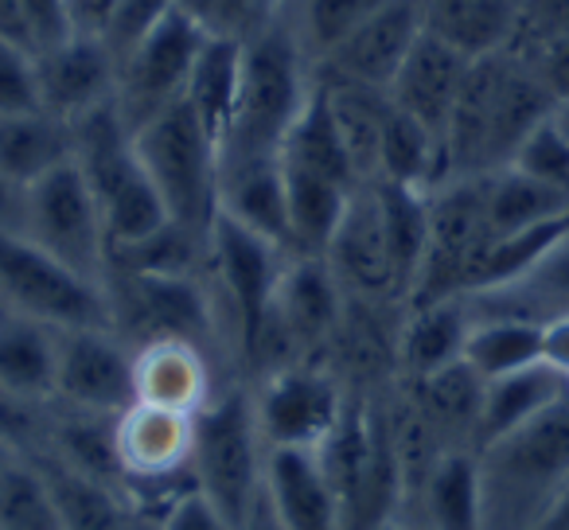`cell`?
<instances>
[{
	"instance_id": "cell-1",
	"label": "cell",
	"mask_w": 569,
	"mask_h": 530,
	"mask_svg": "<svg viewBox=\"0 0 569 530\" xmlns=\"http://www.w3.org/2000/svg\"><path fill=\"white\" fill-rule=\"evenodd\" d=\"M476 452L483 530H535L569 491V394L530 426Z\"/></svg>"
},
{
	"instance_id": "cell-2",
	"label": "cell",
	"mask_w": 569,
	"mask_h": 530,
	"mask_svg": "<svg viewBox=\"0 0 569 530\" xmlns=\"http://www.w3.org/2000/svg\"><path fill=\"white\" fill-rule=\"evenodd\" d=\"M242 43V94H238L234 126L222 144V164L281 157L284 137L317 87L309 79V56H305L293 24L273 20Z\"/></svg>"
},
{
	"instance_id": "cell-3",
	"label": "cell",
	"mask_w": 569,
	"mask_h": 530,
	"mask_svg": "<svg viewBox=\"0 0 569 530\" xmlns=\"http://www.w3.org/2000/svg\"><path fill=\"white\" fill-rule=\"evenodd\" d=\"M71 129L74 164L82 168V176H87L90 191L98 199L110 250L164 227L168 207L160 199V191L152 188L141 157H137L133 133H129L118 102H106L98 110L82 113V118L71 121Z\"/></svg>"
},
{
	"instance_id": "cell-4",
	"label": "cell",
	"mask_w": 569,
	"mask_h": 530,
	"mask_svg": "<svg viewBox=\"0 0 569 530\" xmlns=\"http://www.w3.org/2000/svg\"><path fill=\"white\" fill-rule=\"evenodd\" d=\"M133 149L149 172L152 188L168 207V219L207 238L219 214V172L222 149L211 141L188 102L168 106L133 133Z\"/></svg>"
},
{
	"instance_id": "cell-5",
	"label": "cell",
	"mask_w": 569,
	"mask_h": 530,
	"mask_svg": "<svg viewBox=\"0 0 569 530\" xmlns=\"http://www.w3.org/2000/svg\"><path fill=\"white\" fill-rule=\"evenodd\" d=\"M191 483L234 522L246 527L266 488V441L253 418V394H214L196 413L191 437Z\"/></svg>"
},
{
	"instance_id": "cell-6",
	"label": "cell",
	"mask_w": 569,
	"mask_h": 530,
	"mask_svg": "<svg viewBox=\"0 0 569 530\" xmlns=\"http://www.w3.org/2000/svg\"><path fill=\"white\" fill-rule=\"evenodd\" d=\"M0 304L32 320L71 328H113V304L106 281L71 270L67 261L36 246L24 230L0 222Z\"/></svg>"
},
{
	"instance_id": "cell-7",
	"label": "cell",
	"mask_w": 569,
	"mask_h": 530,
	"mask_svg": "<svg viewBox=\"0 0 569 530\" xmlns=\"http://www.w3.org/2000/svg\"><path fill=\"white\" fill-rule=\"evenodd\" d=\"M36 246L56 253L71 270L106 281L110 266V238L98 211V199L90 191L87 176L74 160L51 168L36 183L20 191V227Z\"/></svg>"
},
{
	"instance_id": "cell-8",
	"label": "cell",
	"mask_w": 569,
	"mask_h": 530,
	"mask_svg": "<svg viewBox=\"0 0 569 530\" xmlns=\"http://www.w3.org/2000/svg\"><path fill=\"white\" fill-rule=\"evenodd\" d=\"M207 36H211V28L196 12L176 4L118 59V94H113V102H118L129 133H137L144 121H152L168 106L180 102Z\"/></svg>"
},
{
	"instance_id": "cell-9",
	"label": "cell",
	"mask_w": 569,
	"mask_h": 530,
	"mask_svg": "<svg viewBox=\"0 0 569 530\" xmlns=\"http://www.w3.org/2000/svg\"><path fill=\"white\" fill-rule=\"evenodd\" d=\"M488 242V176H457L429 191V250L410 304L465 297L468 273Z\"/></svg>"
},
{
	"instance_id": "cell-10",
	"label": "cell",
	"mask_w": 569,
	"mask_h": 530,
	"mask_svg": "<svg viewBox=\"0 0 569 530\" xmlns=\"http://www.w3.org/2000/svg\"><path fill=\"white\" fill-rule=\"evenodd\" d=\"M284 261H289V250L277 246L273 238L242 227V222L222 211L214 214L211 230H207V266H211L214 281H219L222 301L234 312L246 356L253 351V343H258L261 328L269 320Z\"/></svg>"
},
{
	"instance_id": "cell-11",
	"label": "cell",
	"mask_w": 569,
	"mask_h": 530,
	"mask_svg": "<svg viewBox=\"0 0 569 530\" xmlns=\"http://www.w3.org/2000/svg\"><path fill=\"white\" fill-rule=\"evenodd\" d=\"M348 410L340 379L325 367L293 363L269 371L261 390L253 394L266 449H320Z\"/></svg>"
},
{
	"instance_id": "cell-12",
	"label": "cell",
	"mask_w": 569,
	"mask_h": 530,
	"mask_svg": "<svg viewBox=\"0 0 569 530\" xmlns=\"http://www.w3.org/2000/svg\"><path fill=\"white\" fill-rule=\"evenodd\" d=\"M110 304L113 332L121 340L137 336V348L157 340H183L203 348L207 336L214 332V304L199 278L118 273V289H110Z\"/></svg>"
},
{
	"instance_id": "cell-13",
	"label": "cell",
	"mask_w": 569,
	"mask_h": 530,
	"mask_svg": "<svg viewBox=\"0 0 569 530\" xmlns=\"http://www.w3.org/2000/svg\"><path fill=\"white\" fill-rule=\"evenodd\" d=\"M56 402L67 410L121 418L137 406V351L113 328L59 332Z\"/></svg>"
},
{
	"instance_id": "cell-14",
	"label": "cell",
	"mask_w": 569,
	"mask_h": 530,
	"mask_svg": "<svg viewBox=\"0 0 569 530\" xmlns=\"http://www.w3.org/2000/svg\"><path fill=\"white\" fill-rule=\"evenodd\" d=\"M426 32V12L421 0H390L387 9L375 12L356 36L340 43L332 56L325 59V74L340 82H356L367 90H382L387 94L390 82L398 79L406 56Z\"/></svg>"
},
{
	"instance_id": "cell-15",
	"label": "cell",
	"mask_w": 569,
	"mask_h": 530,
	"mask_svg": "<svg viewBox=\"0 0 569 530\" xmlns=\"http://www.w3.org/2000/svg\"><path fill=\"white\" fill-rule=\"evenodd\" d=\"M40 106L63 121H74L118 94V56L102 36L74 32L59 48L36 56Z\"/></svg>"
},
{
	"instance_id": "cell-16",
	"label": "cell",
	"mask_w": 569,
	"mask_h": 530,
	"mask_svg": "<svg viewBox=\"0 0 569 530\" xmlns=\"http://www.w3.org/2000/svg\"><path fill=\"white\" fill-rule=\"evenodd\" d=\"M325 258L348 297H359V301L402 297L398 293L395 261H390L379 199H375L371 183H363V188L351 196V203H348V211H343L340 227H336L332 242H328Z\"/></svg>"
},
{
	"instance_id": "cell-17",
	"label": "cell",
	"mask_w": 569,
	"mask_h": 530,
	"mask_svg": "<svg viewBox=\"0 0 569 530\" xmlns=\"http://www.w3.org/2000/svg\"><path fill=\"white\" fill-rule=\"evenodd\" d=\"M191 437L196 413L160 410V406H129L118 418V457L126 468V491L133 483H160L191 476Z\"/></svg>"
},
{
	"instance_id": "cell-18",
	"label": "cell",
	"mask_w": 569,
	"mask_h": 530,
	"mask_svg": "<svg viewBox=\"0 0 569 530\" xmlns=\"http://www.w3.org/2000/svg\"><path fill=\"white\" fill-rule=\"evenodd\" d=\"M266 499L284 530H348L317 449H266Z\"/></svg>"
},
{
	"instance_id": "cell-19",
	"label": "cell",
	"mask_w": 569,
	"mask_h": 530,
	"mask_svg": "<svg viewBox=\"0 0 569 530\" xmlns=\"http://www.w3.org/2000/svg\"><path fill=\"white\" fill-rule=\"evenodd\" d=\"M472 59L460 56L457 48H449L437 36L421 32V40L413 43V51L406 56L398 79L390 82V102L398 110H406L410 118H418L421 126H429L445 144V126L452 118V106L460 98V87L468 79Z\"/></svg>"
},
{
	"instance_id": "cell-20",
	"label": "cell",
	"mask_w": 569,
	"mask_h": 530,
	"mask_svg": "<svg viewBox=\"0 0 569 530\" xmlns=\"http://www.w3.org/2000/svg\"><path fill=\"white\" fill-rule=\"evenodd\" d=\"M59 328L0 304V394L20 406L56 402Z\"/></svg>"
},
{
	"instance_id": "cell-21",
	"label": "cell",
	"mask_w": 569,
	"mask_h": 530,
	"mask_svg": "<svg viewBox=\"0 0 569 530\" xmlns=\"http://www.w3.org/2000/svg\"><path fill=\"white\" fill-rule=\"evenodd\" d=\"M472 304L468 297H445V301L410 304V317L402 320L395 340L398 367L410 382H421L429 374L465 359V343L472 332Z\"/></svg>"
},
{
	"instance_id": "cell-22",
	"label": "cell",
	"mask_w": 569,
	"mask_h": 530,
	"mask_svg": "<svg viewBox=\"0 0 569 530\" xmlns=\"http://www.w3.org/2000/svg\"><path fill=\"white\" fill-rule=\"evenodd\" d=\"M214 398L203 348L183 340H157L137 348V402L176 413H199Z\"/></svg>"
},
{
	"instance_id": "cell-23",
	"label": "cell",
	"mask_w": 569,
	"mask_h": 530,
	"mask_svg": "<svg viewBox=\"0 0 569 530\" xmlns=\"http://www.w3.org/2000/svg\"><path fill=\"white\" fill-rule=\"evenodd\" d=\"M527 0H421L426 32L468 59L503 56L515 48Z\"/></svg>"
},
{
	"instance_id": "cell-24",
	"label": "cell",
	"mask_w": 569,
	"mask_h": 530,
	"mask_svg": "<svg viewBox=\"0 0 569 530\" xmlns=\"http://www.w3.org/2000/svg\"><path fill=\"white\" fill-rule=\"evenodd\" d=\"M418 519H406L426 530H483V491H480V452L445 449L429 480L413 499ZM402 527V522H398Z\"/></svg>"
},
{
	"instance_id": "cell-25",
	"label": "cell",
	"mask_w": 569,
	"mask_h": 530,
	"mask_svg": "<svg viewBox=\"0 0 569 530\" xmlns=\"http://www.w3.org/2000/svg\"><path fill=\"white\" fill-rule=\"evenodd\" d=\"M242 59L246 43L234 36L211 32L199 51L196 67H191L188 90H183V102L199 118V126L211 133V141L227 144L230 126H234L238 113V94H242Z\"/></svg>"
},
{
	"instance_id": "cell-26",
	"label": "cell",
	"mask_w": 569,
	"mask_h": 530,
	"mask_svg": "<svg viewBox=\"0 0 569 530\" xmlns=\"http://www.w3.org/2000/svg\"><path fill=\"white\" fill-rule=\"evenodd\" d=\"M566 394H569V379L561 371H553L550 363H535L515 374H503V379H491L488 387H483L476 449H483V444L530 426L538 413L558 406Z\"/></svg>"
},
{
	"instance_id": "cell-27",
	"label": "cell",
	"mask_w": 569,
	"mask_h": 530,
	"mask_svg": "<svg viewBox=\"0 0 569 530\" xmlns=\"http://www.w3.org/2000/svg\"><path fill=\"white\" fill-rule=\"evenodd\" d=\"M74 160V129L71 121L48 110L4 113L0 118V176L17 191L48 176L51 168Z\"/></svg>"
},
{
	"instance_id": "cell-28",
	"label": "cell",
	"mask_w": 569,
	"mask_h": 530,
	"mask_svg": "<svg viewBox=\"0 0 569 530\" xmlns=\"http://www.w3.org/2000/svg\"><path fill=\"white\" fill-rule=\"evenodd\" d=\"M219 211L238 219L242 227L273 238L293 253L289 242V211H284L281 157L250 160V164H222L219 172Z\"/></svg>"
},
{
	"instance_id": "cell-29",
	"label": "cell",
	"mask_w": 569,
	"mask_h": 530,
	"mask_svg": "<svg viewBox=\"0 0 569 530\" xmlns=\"http://www.w3.org/2000/svg\"><path fill=\"white\" fill-rule=\"evenodd\" d=\"M472 304V301H468ZM472 332L465 343V363L483 382L515 374L522 367L546 363L542 359V320L515 317V312H472Z\"/></svg>"
},
{
	"instance_id": "cell-30",
	"label": "cell",
	"mask_w": 569,
	"mask_h": 530,
	"mask_svg": "<svg viewBox=\"0 0 569 530\" xmlns=\"http://www.w3.org/2000/svg\"><path fill=\"white\" fill-rule=\"evenodd\" d=\"M483 387L488 382L460 359L429 379L413 382V402L429 418V426L441 433L449 449H476V426H480Z\"/></svg>"
},
{
	"instance_id": "cell-31",
	"label": "cell",
	"mask_w": 569,
	"mask_h": 530,
	"mask_svg": "<svg viewBox=\"0 0 569 530\" xmlns=\"http://www.w3.org/2000/svg\"><path fill=\"white\" fill-rule=\"evenodd\" d=\"M379 180L402 183V188L433 191L437 183L449 180L445 168V144L429 126L410 118L390 102L387 121H382V141H379Z\"/></svg>"
},
{
	"instance_id": "cell-32",
	"label": "cell",
	"mask_w": 569,
	"mask_h": 530,
	"mask_svg": "<svg viewBox=\"0 0 569 530\" xmlns=\"http://www.w3.org/2000/svg\"><path fill=\"white\" fill-rule=\"evenodd\" d=\"M375 199H379L382 214V234H387V250L395 261L398 293L410 301L413 281L421 273V261L429 250V191L402 188V183L375 180Z\"/></svg>"
},
{
	"instance_id": "cell-33",
	"label": "cell",
	"mask_w": 569,
	"mask_h": 530,
	"mask_svg": "<svg viewBox=\"0 0 569 530\" xmlns=\"http://www.w3.org/2000/svg\"><path fill=\"white\" fill-rule=\"evenodd\" d=\"M40 468L51 483L63 530H126L133 522L126 488H113V483H102L87 472H74L56 457H48Z\"/></svg>"
},
{
	"instance_id": "cell-34",
	"label": "cell",
	"mask_w": 569,
	"mask_h": 530,
	"mask_svg": "<svg viewBox=\"0 0 569 530\" xmlns=\"http://www.w3.org/2000/svg\"><path fill=\"white\" fill-rule=\"evenodd\" d=\"M569 214V196L522 176L519 168L488 172V238L538 227L546 219Z\"/></svg>"
},
{
	"instance_id": "cell-35",
	"label": "cell",
	"mask_w": 569,
	"mask_h": 530,
	"mask_svg": "<svg viewBox=\"0 0 569 530\" xmlns=\"http://www.w3.org/2000/svg\"><path fill=\"white\" fill-rule=\"evenodd\" d=\"M203 261L207 238L172 219L152 234L110 250V266H118V273H144V278H199Z\"/></svg>"
},
{
	"instance_id": "cell-36",
	"label": "cell",
	"mask_w": 569,
	"mask_h": 530,
	"mask_svg": "<svg viewBox=\"0 0 569 530\" xmlns=\"http://www.w3.org/2000/svg\"><path fill=\"white\" fill-rule=\"evenodd\" d=\"M56 460H63L74 472H87L113 488H126V468L118 457V418L102 413L67 410L56 426Z\"/></svg>"
},
{
	"instance_id": "cell-37",
	"label": "cell",
	"mask_w": 569,
	"mask_h": 530,
	"mask_svg": "<svg viewBox=\"0 0 569 530\" xmlns=\"http://www.w3.org/2000/svg\"><path fill=\"white\" fill-rule=\"evenodd\" d=\"M390 0H297V17L289 20L312 63H325L348 36H356L375 12Z\"/></svg>"
},
{
	"instance_id": "cell-38",
	"label": "cell",
	"mask_w": 569,
	"mask_h": 530,
	"mask_svg": "<svg viewBox=\"0 0 569 530\" xmlns=\"http://www.w3.org/2000/svg\"><path fill=\"white\" fill-rule=\"evenodd\" d=\"M0 530H63L51 483L36 460L12 457L0 472Z\"/></svg>"
},
{
	"instance_id": "cell-39",
	"label": "cell",
	"mask_w": 569,
	"mask_h": 530,
	"mask_svg": "<svg viewBox=\"0 0 569 530\" xmlns=\"http://www.w3.org/2000/svg\"><path fill=\"white\" fill-rule=\"evenodd\" d=\"M507 168H519L530 180L569 196V137H566V129L558 126V113H550V118L519 144V152H515V160Z\"/></svg>"
},
{
	"instance_id": "cell-40",
	"label": "cell",
	"mask_w": 569,
	"mask_h": 530,
	"mask_svg": "<svg viewBox=\"0 0 569 530\" xmlns=\"http://www.w3.org/2000/svg\"><path fill=\"white\" fill-rule=\"evenodd\" d=\"M40 106V74H36V51L12 40H0V118L4 113H32Z\"/></svg>"
},
{
	"instance_id": "cell-41",
	"label": "cell",
	"mask_w": 569,
	"mask_h": 530,
	"mask_svg": "<svg viewBox=\"0 0 569 530\" xmlns=\"http://www.w3.org/2000/svg\"><path fill=\"white\" fill-rule=\"evenodd\" d=\"M157 527L160 530H238L203 491L191 483L188 491L168 499V507L157 514Z\"/></svg>"
},
{
	"instance_id": "cell-42",
	"label": "cell",
	"mask_w": 569,
	"mask_h": 530,
	"mask_svg": "<svg viewBox=\"0 0 569 530\" xmlns=\"http://www.w3.org/2000/svg\"><path fill=\"white\" fill-rule=\"evenodd\" d=\"M20 9H24L36 56L48 48H59V43L79 32V28H74L71 0H20Z\"/></svg>"
},
{
	"instance_id": "cell-43",
	"label": "cell",
	"mask_w": 569,
	"mask_h": 530,
	"mask_svg": "<svg viewBox=\"0 0 569 530\" xmlns=\"http://www.w3.org/2000/svg\"><path fill=\"white\" fill-rule=\"evenodd\" d=\"M273 20V0H211V32L234 36V40H250Z\"/></svg>"
},
{
	"instance_id": "cell-44",
	"label": "cell",
	"mask_w": 569,
	"mask_h": 530,
	"mask_svg": "<svg viewBox=\"0 0 569 530\" xmlns=\"http://www.w3.org/2000/svg\"><path fill=\"white\" fill-rule=\"evenodd\" d=\"M515 289H519V293H527V297H535V301L558 304V312H553V317L569 312V238L542 261V266H538L535 273H530L527 281H522V286H515Z\"/></svg>"
},
{
	"instance_id": "cell-45",
	"label": "cell",
	"mask_w": 569,
	"mask_h": 530,
	"mask_svg": "<svg viewBox=\"0 0 569 530\" xmlns=\"http://www.w3.org/2000/svg\"><path fill=\"white\" fill-rule=\"evenodd\" d=\"M515 56V51H511ZM522 63H530V71L542 79V87L550 90V98L558 106L569 102V36H561V40H550L542 43V48L527 51V56H519Z\"/></svg>"
},
{
	"instance_id": "cell-46",
	"label": "cell",
	"mask_w": 569,
	"mask_h": 530,
	"mask_svg": "<svg viewBox=\"0 0 569 530\" xmlns=\"http://www.w3.org/2000/svg\"><path fill=\"white\" fill-rule=\"evenodd\" d=\"M542 359L569 379V312L546 320L542 328Z\"/></svg>"
},
{
	"instance_id": "cell-47",
	"label": "cell",
	"mask_w": 569,
	"mask_h": 530,
	"mask_svg": "<svg viewBox=\"0 0 569 530\" xmlns=\"http://www.w3.org/2000/svg\"><path fill=\"white\" fill-rule=\"evenodd\" d=\"M0 40H12L20 48L36 51L32 48V32H28V20L24 9H20V0H0Z\"/></svg>"
},
{
	"instance_id": "cell-48",
	"label": "cell",
	"mask_w": 569,
	"mask_h": 530,
	"mask_svg": "<svg viewBox=\"0 0 569 530\" xmlns=\"http://www.w3.org/2000/svg\"><path fill=\"white\" fill-rule=\"evenodd\" d=\"M0 222L4 227H20V191L0 176Z\"/></svg>"
},
{
	"instance_id": "cell-49",
	"label": "cell",
	"mask_w": 569,
	"mask_h": 530,
	"mask_svg": "<svg viewBox=\"0 0 569 530\" xmlns=\"http://www.w3.org/2000/svg\"><path fill=\"white\" fill-rule=\"evenodd\" d=\"M242 530H284L281 522H277L273 507H269V499H266V488H261L258 503H253V511H250V519H246V527H242Z\"/></svg>"
},
{
	"instance_id": "cell-50",
	"label": "cell",
	"mask_w": 569,
	"mask_h": 530,
	"mask_svg": "<svg viewBox=\"0 0 569 530\" xmlns=\"http://www.w3.org/2000/svg\"><path fill=\"white\" fill-rule=\"evenodd\" d=\"M535 530H569V491L550 507V511H546V519L538 522Z\"/></svg>"
},
{
	"instance_id": "cell-51",
	"label": "cell",
	"mask_w": 569,
	"mask_h": 530,
	"mask_svg": "<svg viewBox=\"0 0 569 530\" xmlns=\"http://www.w3.org/2000/svg\"><path fill=\"white\" fill-rule=\"evenodd\" d=\"M553 113H558V126L566 129V137H569V102H566V106H558Z\"/></svg>"
},
{
	"instance_id": "cell-52",
	"label": "cell",
	"mask_w": 569,
	"mask_h": 530,
	"mask_svg": "<svg viewBox=\"0 0 569 530\" xmlns=\"http://www.w3.org/2000/svg\"><path fill=\"white\" fill-rule=\"evenodd\" d=\"M126 530H160L157 527V522H144V519H133V522H129V527Z\"/></svg>"
},
{
	"instance_id": "cell-53",
	"label": "cell",
	"mask_w": 569,
	"mask_h": 530,
	"mask_svg": "<svg viewBox=\"0 0 569 530\" xmlns=\"http://www.w3.org/2000/svg\"><path fill=\"white\" fill-rule=\"evenodd\" d=\"M395 530H426V527H413V522H402V527H395Z\"/></svg>"
},
{
	"instance_id": "cell-54",
	"label": "cell",
	"mask_w": 569,
	"mask_h": 530,
	"mask_svg": "<svg viewBox=\"0 0 569 530\" xmlns=\"http://www.w3.org/2000/svg\"><path fill=\"white\" fill-rule=\"evenodd\" d=\"M390 530H395V527H390Z\"/></svg>"
}]
</instances>
